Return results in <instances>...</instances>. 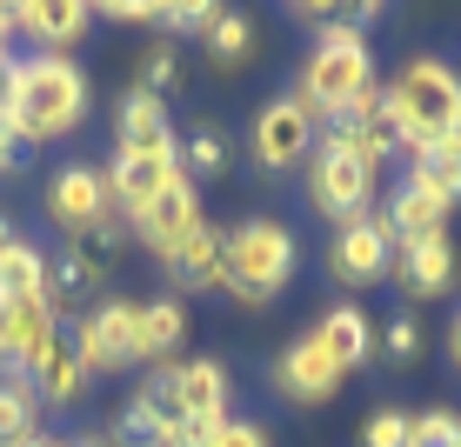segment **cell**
<instances>
[{
    "label": "cell",
    "mask_w": 461,
    "mask_h": 447,
    "mask_svg": "<svg viewBox=\"0 0 461 447\" xmlns=\"http://www.w3.org/2000/svg\"><path fill=\"white\" fill-rule=\"evenodd\" d=\"M94 107V81L81 74L74 54H21L14 60V101H7V127L21 148H54L74 140L87 127Z\"/></svg>",
    "instance_id": "cell-1"
},
{
    "label": "cell",
    "mask_w": 461,
    "mask_h": 447,
    "mask_svg": "<svg viewBox=\"0 0 461 447\" xmlns=\"http://www.w3.org/2000/svg\"><path fill=\"white\" fill-rule=\"evenodd\" d=\"M381 107L394 121V140L402 154L428 148V140H448L461 134V67L441 54H415L381 81Z\"/></svg>",
    "instance_id": "cell-2"
},
{
    "label": "cell",
    "mask_w": 461,
    "mask_h": 447,
    "mask_svg": "<svg viewBox=\"0 0 461 447\" xmlns=\"http://www.w3.org/2000/svg\"><path fill=\"white\" fill-rule=\"evenodd\" d=\"M368 87H381L368 27H355V21H328V27H314V47H308V60H301L294 94L314 107V114H321V127L335 121V114H348V107H355Z\"/></svg>",
    "instance_id": "cell-3"
},
{
    "label": "cell",
    "mask_w": 461,
    "mask_h": 447,
    "mask_svg": "<svg viewBox=\"0 0 461 447\" xmlns=\"http://www.w3.org/2000/svg\"><path fill=\"white\" fill-rule=\"evenodd\" d=\"M301 274V234L275 214H254L228 228V287L221 294L241 308H275Z\"/></svg>",
    "instance_id": "cell-4"
},
{
    "label": "cell",
    "mask_w": 461,
    "mask_h": 447,
    "mask_svg": "<svg viewBox=\"0 0 461 447\" xmlns=\"http://www.w3.org/2000/svg\"><path fill=\"white\" fill-rule=\"evenodd\" d=\"M301 187H308V207L328 220V228H348V220L375 214V201H381V167L361 161L341 134H328V127H321L308 167H301Z\"/></svg>",
    "instance_id": "cell-5"
},
{
    "label": "cell",
    "mask_w": 461,
    "mask_h": 447,
    "mask_svg": "<svg viewBox=\"0 0 461 447\" xmlns=\"http://www.w3.org/2000/svg\"><path fill=\"white\" fill-rule=\"evenodd\" d=\"M47 220H54L68 241H81V234L94 228H114L121 207H114V181H107V161H60L54 174H47Z\"/></svg>",
    "instance_id": "cell-6"
},
{
    "label": "cell",
    "mask_w": 461,
    "mask_h": 447,
    "mask_svg": "<svg viewBox=\"0 0 461 447\" xmlns=\"http://www.w3.org/2000/svg\"><path fill=\"white\" fill-rule=\"evenodd\" d=\"M314 140H321V114H314L294 87L275 94V101H261V114H254V127H248V154H254V167H267V174L308 167Z\"/></svg>",
    "instance_id": "cell-7"
},
{
    "label": "cell",
    "mask_w": 461,
    "mask_h": 447,
    "mask_svg": "<svg viewBox=\"0 0 461 447\" xmlns=\"http://www.w3.org/2000/svg\"><path fill=\"white\" fill-rule=\"evenodd\" d=\"M68 341H74V354H81V367H87L94 380L140 367V300H121V294L94 300L81 321H74Z\"/></svg>",
    "instance_id": "cell-8"
},
{
    "label": "cell",
    "mask_w": 461,
    "mask_h": 447,
    "mask_svg": "<svg viewBox=\"0 0 461 447\" xmlns=\"http://www.w3.org/2000/svg\"><path fill=\"white\" fill-rule=\"evenodd\" d=\"M394 228H388V214H361V220H348V228H335V241H328V274H335L348 294H361V287H381L394 274Z\"/></svg>",
    "instance_id": "cell-9"
},
{
    "label": "cell",
    "mask_w": 461,
    "mask_h": 447,
    "mask_svg": "<svg viewBox=\"0 0 461 447\" xmlns=\"http://www.w3.org/2000/svg\"><path fill=\"white\" fill-rule=\"evenodd\" d=\"M161 374H167V394H174V407H181V421L194 434H214L234 414V380H228V361L221 354H181Z\"/></svg>",
    "instance_id": "cell-10"
},
{
    "label": "cell",
    "mask_w": 461,
    "mask_h": 447,
    "mask_svg": "<svg viewBox=\"0 0 461 447\" xmlns=\"http://www.w3.org/2000/svg\"><path fill=\"white\" fill-rule=\"evenodd\" d=\"M60 341V314L47 294H0V374H34L41 354Z\"/></svg>",
    "instance_id": "cell-11"
},
{
    "label": "cell",
    "mask_w": 461,
    "mask_h": 447,
    "mask_svg": "<svg viewBox=\"0 0 461 447\" xmlns=\"http://www.w3.org/2000/svg\"><path fill=\"white\" fill-rule=\"evenodd\" d=\"M201 228H208V214H201V187L187 181V174H181V181L167 187L161 201H148V207H140L134 220H127V234H134V241L148 247V254H154L161 267H167V261H174V254H181L187 241H194Z\"/></svg>",
    "instance_id": "cell-12"
},
{
    "label": "cell",
    "mask_w": 461,
    "mask_h": 447,
    "mask_svg": "<svg viewBox=\"0 0 461 447\" xmlns=\"http://www.w3.org/2000/svg\"><path fill=\"white\" fill-rule=\"evenodd\" d=\"M341 380H348L341 361L328 354L314 334H294V341L275 354V394H281V401H294V407H328L341 394Z\"/></svg>",
    "instance_id": "cell-13"
},
{
    "label": "cell",
    "mask_w": 461,
    "mask_h": 447,
    "mask_svg": "<svg viewBox=\"0 0 461 447\" xmlns=\"http://www.w3.org/2000/svg\"><path fill=\"white\" fill-rule=\"evenodd\" d=\"M94 27L87 0H14V40H27V54H74Z\"/></svg>",
    "instance_id": "cell-14"
},
{
    "label": "cell",
    "mask_w": 461,
    "mask_h": 447,
    "mask_svg": "<svg viewBox=\"0 0 461 447\" xmlns=\"http://www.w3.org/2000/svg\"><path fill=\"white\" fill-rule=\"evenodd\" d=\"M388 281L402 287L408 300H441V294H455V281H461V247H455V234L394 247V274H388Z\"/></svg>",
    "instance_id": "cell-15"
},
{
    "label": "cell",
    "mask_w": 461,
    "mask_h": 447,
    "mask_svg": "<svg viewBox=\"0 0 461 447\" xmlns=\"http://www.w3.org/2000/svg\"><path fill=\"white\" fill-rule=\"evenodd\" d=\"M381 214H388V228H394V241H441V234H448V220H455V207L441 201V194H428L421 181H394L388 187V201H381Z\"/></svg>",
    "instance_id": "cell-16"
},
{
    "label": "cell",
    "mask_w": 461,
    "mask_h": 447,
    "mask_svg": "<svg viewBox=\"0 0 461 447\" xmlns=\"http://www.w3.org/2000/svg\"><path fill=\"white\" fill-rule=\"evenodd\" d=\"M167 281H174V294H221V287H228V228L208 220V228L167 261Z\"/></svg>",
    "instance_id": "cell-17"
},
{
    "label": "cell",
    "mask_w": 461,
    "mask_h": 447,
    "mask_svg": "<svg viewBox=\"0 0 461 447\" xmlns=\"http://www.w3.org/2000/svg\"><path fill=\"white\" fill-rule=\"evenodd\" d=\"M27 388H34V401H41V407H81V401H87V388H94V374L81 367L74 341L60 334V341L41 354V367L27 374Z\"/></svg>",
    "instance_id": "cell-18"
},
{
    "label": "cell",
    "mask_w": 461,
    "mask_h": 447,
    "mask_svg": "<svg viewBox=\"0 0 461 447\" xmlns=\"http://www.w3.org/2000/svg\"><path fill=\"white\" fill-rule=\"evenodd\" d=\"M187 300L161 294V300H140V367H167L187 354Z\"/></svg>",
    "instance_id": "cell-19"
},
{
    "label": "cell",
    "mask_w": 461,
    "mask_h": 447,
    "mask_svg": "<svg viewBox=\"0 0 461 447\" xmlns=\"http://www.w3.org/2000/svg\"><path fill=\"white\" fill-rule=\"evenodd\" d=\"M308 334H314V341H321L328 354L341 361V374L368 367V354H375V321H368V308H355V300H335V308H328Z\"/></svg>",
    "instance_id": "cell-20"
},
{
    "label": "cell",
    "mask_w": 461,
    "mask_h": 447,
    "mask_svg": "<svg viewBox=\"0 0 461 447\" xmlns=\"http://www.w3.org/2000/svg\"><path fill=\"white\" fill-rule=\"evenodd\" d=\"M114 148H181V134H174V121H167V101L127 87L114 101Z\"/></svg>",
    "instance_id": "cell-21"
},
{
    "label": "cell",
    "mask_w": 461,
    "mask_h": 447,
    "mask_svg": "<svg viewBox=\"0 0 461 447\" xmlns=\"http://www.w3.org/2000/svg\"><path fill=\"white\" fill-rule=\"evenodd\" d=\"M408 181H421L428 194H441L448 207H461V134L428 140V148L408 154Z\"/></svg>",
    "instance_id": "cell-22"
},
{
    "label": "cell",
    "mask_w": 461,
    "mask_h": 447,
    "mask_svg": "<svg viewBox=\"0 0 461 447\" xmlns=\"http://www.w3.org/2000/svg\"><path fill=\"white\" fill-rule=\"evenodd\" d=\"M47 274H54V254L27 234H14L0 247V294H47Z\"/></svg>",
    "instance_id": "cell-23"
},
{
    "label": "cell",
    "mask_w": 461,
    "mask_h": 447,
    "mask_svg": "<svg viewBox=\"0 0 461 447\" xmlns=\"http://www.w3.org/2000/svg\"><path fill=\"white\" fill-rule=\"evenodd\" d=\"M201 47H208V60H214L221 74H234V67H248V60H254L261 34H254V21H248V13L221 7V13H214V27L201 34Z\"/></svg>",
    "instance_id": "cell-24"
},
{
    "label": "cell",
    "mask_w": 461,
    "mask_h": 447,
    "mask_svg": "<svg viewBox=\"0 0 461 447\" xmlns=\"http://www.w3.org/2000/svg\"><path fill=\"white\" fill-rule=\"evenodd\" d=\"M41 441V401L21 374H0V447H27Z\"/></svg>",
    "instance_id": "cell-25"
},
{
    "label": "cell",
    "mask_w": 461,
    "mask_h": 447,
    "mask_svg": "<svg viewBox=\"0 0 461 447\" xmlns=\"http://www.w3.org/2000/svg\"><path fill=\"white\" fill-rule=\"evenodd\" d=\"M228 167H234V140L221 134V127H194V134L181 140V174H187L194 187H201V181H221Z\"/></svg>",
    "instance_id": "cell-26"
},
{
    "label": "cell",
    "mask_w": 461,
    "mask_h": 447,
    "mask_svg": "<svg viewBox=\"0 0 461 447\" xmlns=\"http://www.w3.org/2000/svg\"><path fill=\"white\" fill-rule=\"evenodd\" d=\"M134 87L154 94V101H167V94L181 87V54H174V40H154L148 54L134 60Z\"/></svg>",
    "instance_id": "cell-27"
},
{
    "label": "cell",
    "mask_w": 461,
    "mask_h": 447,
    "mask_svg": "<svg viewBox=\"0 0 461 447\" xmlns=\"http://www.w3.org/2000/svg\"><path fill=\"white\" fill-rule=\"evenodd\" d=\"M408 447H461V407H415L408 414Z\"/></svg>",
    "instance_id": "cell-28"
},
{
    "label": "cell",
    "mask_w": 461,
    "mask_h": 447,
    "mask_svg": "<svg viewBox=\"0 0 461 447\" xmlns=\"http://www.w3.org/2000/svg\"><path fill=\"white\" fill-rule=\"evenodd\" d=\"M214 0H154V27L161 34H208L214 27Z\"/></svg>",
    "instance_id": "cell-29"
},
{
    "label": "cell",
    "mask_w": 461,
    "mask_h": 447,
    "mask_svg": "<svg viewBox=\"0 0 461 447\" xmlns=\"http://www.w3.org/2000/svg\"><path fill=\"white\" fill-rule=\"evenodd\" d=\"M375 347H381V354H388L394 367L421 361V321H415V314H394L388 327H375Z\"/></svg>",
    "instance_id": "cell-30"
},
{
    "label": "cell",
    "mask_w": 461,
    "mask_h": 447,
    "mask_svg": "<svg viewBox=\"0 0 461 447\" xmlns=\"http://www.w3.org/2000/svg\"><path fill=\"white\" fill-rule=\"evenodd\" d=\"M361 447H408V407H375L361 421Z\"/></svg>",
    "instance_id": "cell-31"
},
{
    "label": "cell",
    "mask_w": 461,
    "mask_h": 447,
    "mask_svg": "<svg viewBox=\"0 0 461 447\" xmlns=\"http://www.w3.org/2000/svg\"><path fill=\"white\" fill-rule=\"evenodd\" d=\"M208 447H275V441H267V427L254 421V414H228V421L208 434Z\"/></svg>",
    "instance_id": "cell-32"
},
{
    "label": "cell",
    "mask_w": 461,
    "mask_h": 447,
    "mask_svg": "<svg viewBox=\"0 0 461 447\" xmlns=\"http://www.w3.org/2000/svg\"><path fill=\"white\" fill-rule=\"evenodd\" d=\"M94 21H121V27H154V0H107V7H94Z\"/></svg>",
    "instance_id": "cell-33"
},
{
    "label": "cell",
    "mask_w": 461,
    "mask_h": 447,
    "mask_svg": "<svg viewBox=\"0 0 461 447\" xmlns=\"http://www.w3.org/2000/svg\"><path fill=\"white\" fill-rule=\"evenodd\" d=\"M21 167H27V148L14 140V127L0 121V181H7V174H21Z\"/></svg>",
    "instance_id": "cell-34"
},
{
    "label": "cell",
    "mask_w": 461,
    "mask_h": 447,
    "mask_svg": "<svg viewBox=\"0 0 461 447\" xmlns=\"http://www.w3.org/2000/svg\"><path fill=\"white\" fill-rule=\"evenodd\" d=\"M14 47H0V121H7V101H14Z\"/></svg>",
    "instance_id": "cell-35"
},
{
    "label": "cell",
    "mask_w": 461,
    "mask_h": 447,
    "mask_svg": "<svg viewBox=\"0 0 461 447\" xmlns=\"http://www.w3.org/2000/svg\"><path fill=\"white\" fill-rule=\"evenodd\" d=\"M68 447H121L114 427H81V434H68Z\"/></svg>",
    "instance_id": "cell-36"
},
{
    "label": "cell",
    "mask_w": 461,
    "mask_h": 447,
    "mask_svg": "<svg viewBox=\"0 0 461 447\" xmlns=\"http://www.w3.org/2000/svg\"><path fill=\"white\" fill-rule=\"evenodd\" d=\"M441 347H448V367L461 374V314H455V327H448V341H441Z\"/></svg>",
    "instance_id": "cell-37"
},
{
    "label": "cell",
    "mask_w": 461,
    "mask_h": 447,
    "mask_svg": "<svg viewBox=\"0 0 461 447\" xmlns=\"http://www.w3.org/2000/svg\"><path fill=\"white\" fill-rule=\"evenodd\" d=\"M0 47H14V0H0Z\"/></svg>",
    "instance_id": "cell-38"
},
{
    "label": "cell",
    "mask_w": 461,
    "mask_h": 447,
    "mask_svg": "<svg viewBox=\"0 0 461 447\" xmlns=\"http://www.w3.org/2000/svg\"><path fill=\"white\" fill-rule=\"evenodd\" d=\"M27 447H68V434H41V441H27Z\"/></svg>",
    "instance_id": "cell-39"
},
{
    "label": "cell",
    "mask_w": 461,
    "mask_h": 447,
    "mask_svg": "<svg viewBox=\"0 0 461 447\" xmlns=\"http://www.w3.org/2000/svg\"><path fill=\"white\" fill-rule=\"evenodd\" d=\"M7 241H14V220H7V214H0V247H7Z\"/></svg>",
    "instance_id": "cell-40"
}]
</instances>
